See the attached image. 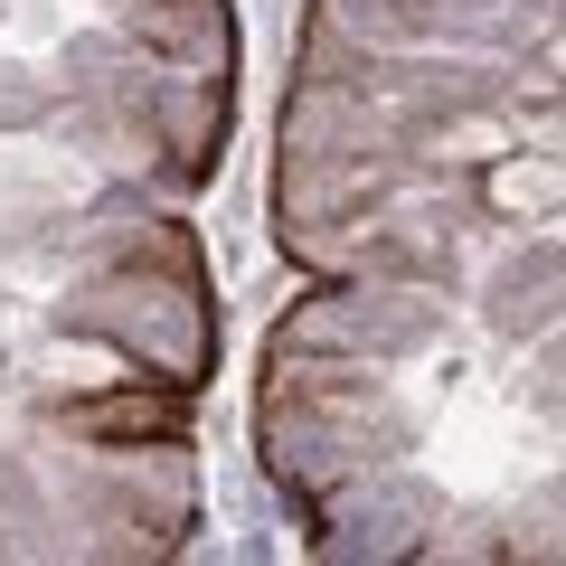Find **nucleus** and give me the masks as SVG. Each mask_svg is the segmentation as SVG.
<instances>
[{"label": "nucleus", "mask_w": 566, "mask_h": 566, "mask_svg": "<svg viewBox=\"0 0 566 566\" xmlns=\"http://www.w3.org/2000/svg\"><path fill=\"white\" fill-rule=\"evenodd\" d=\"M424 444V397H406L397 368L340 359V349H264V397H255V453L264 482L293 510L322 491L359 482L378 463H406Z\"/></svg>", "instance_id": "f257e3e1"}, {"label": "nucleus", "mask_w": 566, "mask_h": 566, "mask_svg": "<svg viewBox=\"0 0 566 566\" xmlns=\"http://www.w3.org/2000/svg\"><path fill=\"white\" fill-rule=\"evenodd\" d=\"M57 322L104 331L114 349H133L151 378L199 387L218 359V303H208L199 245H161V255H104L76 264V283L57 293Z\"/></svg>", "instance_id": "f03ea898"}, {"label": "nucleus", "mask_w": 566, "mask_h": 566, "mask_svg": "<svg viewBox=\"0 0 566 566\" xmlns=\"http://www.w3.org/2000/svg\"><path fill=\"white\" fill-rule=\"evenodd\" d=\"M453 331V283L444 274H312V293L274 322L264 349H340V359L406 368L424 349H444Z\"/></svg>", "instance_id": "7ed1b4c3"}, {"label": "nucleus", "mask_w": 566, "mask_h": 566, "mask_svg": "<svg viewBox=\"0 0 566 566\" xmlns=\"http://www.w3.org/2000/svg\"><path fill=\"white\" fill-rule=\"evenodd\" d=\"M303 520H312V557H340V566H397V557H424V538H434L444 501L424 491L416 453H406V463H378V472H359V482L322 491Z\"/></svg>", "instance_id": "20e7f679"}, {"label": "nucleus", "mask_w": 566, "mask_h": 566, "mask_svg": "<svg viewBox=\"0 0 566 566\" xmlns=\"http://www.w3.org/2000/svg\"><path fill=\"white\" fill-rule=\"evenodd\" d=\"M472 312H482L491 340H520V349H557L566 340V237H520L472 274Z\"/></svg>", "instance_id": "39448f33"}, {"label": "nucleus", "mask_w": 566, "mask_h": 566, "mask_svg": "<svg viewBox=\"0 0 566 566\" xmlns=\"http://www.w3.org/2000/svg\"><path fill=\"white\" fill-rule=\"evenodd\" d=\"M95 189H104V161L76 133L57 142V133H39V123H0V227H10V237H39V227L76 218Z\"/></svg>", "instance_id": "423d86ee"}, {"label": "nucleus", "mask_w": 566, "mask_h": 566, "mask_svg": "<svg viewBox=\"0 0 566 566\" xmlns=\"http://www.w3.org/2000/svg\"><path fill=\"white\" fill-rule=\"evenodd\" d=\"M472 189H482V218H501V227H538V218H557V208H566V151H557V142H528V133H520Z\"/></svg>", "instance_id": "0eeeda50"}, {"label": "nucleus", "mask_w": 566, "mask_h": 566, "mask_svg": "<svg viewBox=\"0 0 566 566\" xmlns=\"http://www.w3.org/2000/svg\"><path fill=\"white\" fill-rule=\"evenodd\" d=\"M312 29L397 57V48H424V0H312Z\"/></svg>", "instance_id": "6e6552de"}, {"label": "nucleus", "mask_w": 566, "mask_h": 566, "mask_svg": "<svg viewBox=\"0 0 566 566\" xmlns=\"http://www.w3.org/2000/svg\"><path fill=\"white\" fill-rule=\"evenodd\" d=\"M547 424H557V444H566V397H547Z\"/></svg>", "instance_id": "1a4fd4ad"}, {"label": "nucleus", "mask_w": 566, "mask_h": 566, "mask_svg": "<svg viewBox=\"0 0 566 566\" xmlns=\"http://www.w3.org/2000/svg\"><path fill=\"white\" fill-rule=\"evenodd\" d=\"M547 397H566V340H557V378H547Z\"/></svg>", "instance_id": "9d476101"}]
</instances>
